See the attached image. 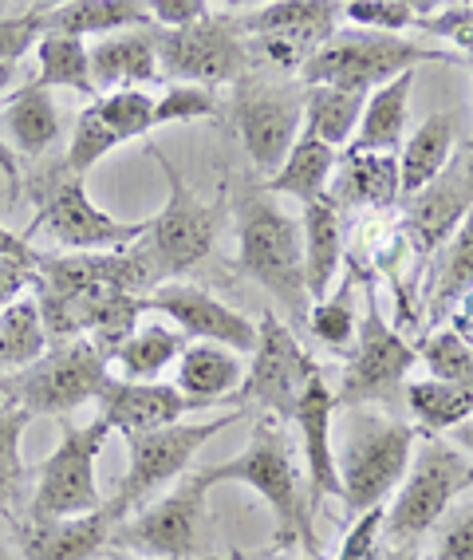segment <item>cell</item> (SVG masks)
Listing matches in <instances>:
<instances>
[{
	"label": "cell",
	"instance_id": "45",
	"mask_svg": "<svg viewBox=\"0 0 473 560\" xmlns=\"http://www.w3.org/2000/svg\"><path fill=\"white\" fill-rule=\"evenodd\" d=\"M383 517H387V505L359 513L352 529L343 533L335 560H371V552L379 549V537H383Z\"/></svg>",
	"mask_w": 473,
	"mask_h": 560
},
{
	"label": "cell",
	"instance_id": "4",
	"mask_svg": "<svg viewBox=\"0 0 473 560\" xmlns=\"http://www.w3.org/2000/svg\"><path fill=\"white\" fill-rule=\"evenodd\" d=\"M107 380H111L107 355L87 336H75V340H56L36 363L4 375L0 402L28 410L32 419L36 415H68L83 402L99 399Z\"/></svg>",
	"mask_w": 473,
	"mask_h": 560
},
{
	"label": "cell",
	"instance_id": "3",
	"mask_svg": "<svg viewBox=\"0 0 473 560\" xmlns=\"http://www.w3.org/2000/svg\"><path fill=\"white\" fill-rule=\"evenodd\" d=\"M423 63H458V51H430L426 44L387 36L367 28H335L320 44L312 60L304 63V88H343V91H375L399 80Z\"/></svg>",
	"mask_w": 473,
	"mask_h": 560
},
{
	"label": "cell",
	"instance_id": "22",
	"mask_svg": "<svg viewBox=\"0 0 473 560\" xmlns=\"http://www.w3.org/2000/svg\"><path fill=\"white\" fill-rule=\"evenodd\" d=\"M300 241H304V284H308V301L320 304L332 292L335 277L343 269V218H340V201L332 194H323V198L304 206Z\"/></svg>",
	"mask_w": 473,
	"mask_h": 560
},
{
	"label": "cell",
	"instance_id": "35",
	"mask_svg": "<svg viewBox=\"0 0 473 560\" xmlns=\"http://www.w3.org/2000/svg\"><path fill=\"white\" fill-rule=\"evenodd\" d=\"M36 60H40V71H36V83L44 88H71L83 91L91 100L95 95V83H91V60H87V40H75V36H60V32H44L40 44H36Z\"/></svg>",
	"mask_w": 473,
	"mask_h": 560
},
{
	"label": "cell",
	"instance_id": "25",
	"mask_svg": "<svg viewBox=\"0 0 473 560\" xmlns=\"http://www.w3.org/2000/svg\"><path fill=\"white\" fill-rule=\"evenodd\" d=\"M453 147H458V119H453V110H434L430 119L403 142V151H399V190H403V198L426 190L430 182H438L450 171Z\"/></svg>",
	"mask_w": 473,
	"mask_h": 560
},
{
	"label": "cell",
	"instance_id": "47",
	"mask_svg": "<svg viewBox=\"0 0 473 560\" xmlns=\"http://www.w3.org/2000/svg\"><path fill=\"white\" fill-rule=\"evenodd\" d=\"M438 560H473V505L453 513L438 540Z\"/></svg>",
	"mask_w": 473,
	"mask_h": 560
},
{
	"label": "cell",
	"instance_id": "9",
	"mask_svg": "<svg viewBox=\"0 0 473 560\" xmlns=\"http://www.w3.org/2000/svg\"><path fill=\"white\" fill-rule=\"evenodd\" d=\"M237 419H241V410H229V415H217L210 422H190V427L174 422V427H162V431L127 439L131 462H127V474L119 481V493L107 505L119 513V521L139 513L142 505H151L154 493H162L174 478L190 470V462L198 458L205 442L213 434H222L225 427H233Z\"/></svg>",
	"mask_w": 473,
	"mask_h": 560
},
{
	"label": "cell",
	"instance_id": "32",
	"mask_svg": "<svg viewBox=\"0 0 473 560\" xmlns=\"http://www.w3.org/2000/svg\"><path fill=\"white\" fill-rule=\"evenodd\" d=\"M335 201H355V206H371V210H387L403 198L399 190V159L394 154H352L343 159V178L340 190L332 194Z\"/></svg>",
	"mask_w": 473,
	"mask_h": 560
},
{
	"label": "cell",
	"instance_id": "49",
	"mask_svg": "<svg viewBox=\"0 0 473 560\" xmlns=\"http://www.w3.org/2000/svg\"><path fill=\"white\" fill-rule=\"evenodd\" d=\"M371 560H423L414 545H387V549H375Z\"/></svg>",
	"mask_w": 473,
	"mask_h": 560
},
{
	"label": "cell",
	"instance_id": "46",
	"mask_svg": "<svg viewBox=\"0 0 473 560\" xmlns=\"http://www.w3.org/2000/svg\"><path fill=\"white\" fill-rule=\"evenodd\" d=\"M210 4L202 0H146V16H151L154 28L174 32V28H190V24L205 21L210 16Z\"/></svg>",
	"mask_w": 473,
	"mask_h": 560
},
{
	"label": "cell",
	"instance_id": "12",
	"mask_svg": "<svg viewBox=\"0 0 473 560\" xmlns=\"http://www.w3.org/2000/svg\"><path fill=\"white\" fill-rule=\"evenodd\" d=\"M233 122H237L252 171L272 178L288 159L293 142L300 139L304 83H261L241 75L233 83Z\"/></svg>",
	"mask_w": 473,
	"mask_h": 560
},
{
	"label": "cell",
	"instance_id": "27",
	"mask_svg": "<svg viewBox=\"0 0 473 560\" xmlns=\"http://www.w3.org/2000/svg\"><path fill=\"white\" fill-rule=\"evenodd\" d=\"M151 28L146 4L139 0H68V4H44V32L60 36H115V32Z\"/></svg>",
	"mask_w": 473,
	"mask_h": 560
},
{
	"label": "cell",
	"instance_id": "5",
	"mask_svg": "<svg viewBox=\"0 0 473 560\" xmlns=\"http://www.w3.org/2000/svg\"><path fill=\"white\" fill-rule=\"evenodd\" d=\"M473 490V462L442 439H423L414 446L403 486L387 505L383 537L391 545H414L446 517L458 493Z\"/></svg>",
	"mask_w": 473,
	"mask_h": 560
},
{
	"label": "cell",
	"instance_id": "24",
	"mask_svg": "<svg viewBox=\"0 0 473 560\" xmlns=\"http://www.w3.org/2000/svg\"><path fill=\"white\" fill-rule=\"evenodd\" d=\"M60 107L51 100V91L36 80H28L21 91H12L0 107V142L12 154H44L51 142L60 139Z\"/></svg>",
	"mask_w": 473,
	"mask_h": 560
},
{
	"label": "cell",
	"instance_id": "17",
	"mask_svg": "<svg viewBox=\"0 0 473 560\" xmlns=\"http://www.w3.org/2000/svg\"><path fill=\"white\" fill-rule=\"evenodd\" d=\"M119 513L111 505L83 517H28L16 525V549L24 560H95L111 545Z\"/></svg>",
	"mask_w": 473,
	"mask_h": 560
},
{
	"label": "cell",
	"instance_id": "8",
	"mask_svg": "<svg viewBox=\"0 0 473 560\" xmlns=\"http://www.w3.org/2000/svg\"><path fill=\"white\" fill-rule=\"evenodd\" d=\"M418 363V351L387 324L379 308V292L375 280H363V320L355 348L347 351L343 363V380L335 390V407H363V402H387L394 390L406 387V375Z\"/></svg>",
	"mask_w": 473,
	"mask_h": 560
},
{
	"label": "cell",
	"instance_id": "30",
	"mask_svg": "<svg viewBox=\"0 0 473 560\" xmlns=\"http://www.w3.org/2000/svg\"><path fill=\"white\" fill-rule=\"evenodd\" d=\"M363 91H343V88H304V135L320 139L323 147H347L355 139L363 119Z\"/></svg>",
	"mask_w": 473,
	"mask_h": 560
},
{
	"label": "cell",
	"instance_id": "28",
	"mask_svg": "<svg viewBox=\"0 0 473 560\" xmlns=\"http://www.w3.org/2000/svg\"><path fill=\"white\" fill-rule=\"evenodd\" d=\"M332 171H335L332 147H323L320 139H312V135L300 130V139L293 142V151L281 162V171L272 174V178H264V190L284 194V198H296L300 206H308V201L328 194Z\"/></svg>",
	"mask_w": 473,
	"mask_h": 560
},
{
	"label": "cell",
	"instance_id": "11",
	"mask_svg": "<svg viewBox=\"0 0 473 560\" xmlns=\"http://www.w3.org/2000/svg\"><path fill=\"white\" fill-rule=\"evenodd\" d=\"M320 375L316 360L300 348L296 331L276 316L264 312L257 320V348H252V363L245 368L241 390L233 395L237 402H252L261 407L269 419L293 422L296 407H300L308 383Z\"/></svg>",
	"mask_w": 473,
	"mask_h": 560
},
{
	"label": "cell",
	"instance_id": "10",
	"mask_svg": "<svg viewBox=\"0 0 473 560\" xmlns=\"http://www.w3.org/2000/svg\"><path fill=\"white\" fill-rule=\"evenodd\" d=\"M107 439H111V427L103 419H91L83 427L68 422L56 451L36 470V493H32L28 517H83V513L103 510L107 501L99 493L95 462H99Z\"/></svg>",
	"mask_w": 473,
	"mask_h": 560
},
{
	"label": "cell",
	"instance_id": "41",
	"mask_svg": "<svg viewBox=\"0 0 473 560\" xmlns=\"http://www.w3.org/2000/svg\"><path fill=\"white\" fill-rule=\"evenodd\" d=\"M119 142L107 127H103L99 110L91 103L87 110H80V119H75V130H71V147H68V162H63V171L83 178V174L103 159V154H111Z\"/></svg>",
	"mask_w": 473,
	"mask_h": 560
},
{
	"label": "cell",
	"instance_id": "53",
	"mask_svg": "<svg viewBox=\"0 0 473 560\" xmlns=\"http://www.w3.org/2000/svg\"><path fill=\"white\" fill-rule=\"evenodd\" d=\"M0 560H12V552H9V549H4V545H0Z\"/></svg>",
	"mask_w": 473,
	"mask_h": 560
},
{
	"label": "cell",
	"instance_id": "39",
	"mask_svg": "<svg viewBox=\"0 0 473 560\" xmlns=\"http://www.w3.org/2000/svg\"><path fill=\"white\" fill-rule=\"evenodd\" d=\"M434 9H438V4H430V0H426V4L423 0H347V4H343V16H347L355 28L403 36L406 28H414V24Z\"/></svg>",
	"mask_w": 473,
	"mask_h": 560
},
{
	"label": "cell",
	"instance_id": "6",
	"mask_svg": "<svg viewBox=\"0 0 473 560\" xmlns=\"http://www.w3.org/2000/svg\"><path fill=\"white\" fill-rule=\"evenodd\" d=\"M151 159L158 162L162 178H166V206L146 221L139 245L151 260L154 284H166L170 277L190 272L193 265L210 257L213 241H217V206H210L193 190L158 147H151Z\"/></svg>",
	"mask_w": 473,
	"mask_h": 560
},
{
	"label": "cell",
	"instance_id": "2",
	"mask_svg": "<svg viewBox=\"0 0 473 560\" xmlns=\"http://www.w3.org/2000/svg\"><path fill=\"white\" fill-rule=\"evenodd\" d=\"M237 265L288 312V328L308 324L312 301L304 284L300 221L288 218L269 190H245L237 198Z\"/></svg>",
	"mask_w": 473,
	"mask_h": 560
},
{
	"label": "cell",
	"instance_id": "21",
	"mask_svg": "<svg viewBox=\"0 0 473 560\" xmlns=\"http://www.w3.org/2000/svg\"><path fill=\"white\" fill-rule=\"evenodd\" d=\"M87 60H91L95 95H107V91H122V88H142V83L162 80L154 24L151 28H131V32H115V36H99V40L87 48Z\"/></svg>",
	"mask_w": 473,
	"mask_h": 560
},
{
	"label": "cell",
	"instance_id": "34",
	"mask_svg": "<svg viewBox=\"0 0 473 560\" xmlns=\"http://www.w3.org/2000/svg\"><path fill=\"white\" fill-rule=\"evenodd\" d=\"M473 292V213L462 221L446 245V257L438 265V280L430 292V324H442L446 316L462 308V301Z\"/></svg>",
	"mask_w": 473,
	"mask_h": 560
},
{
	"label": "cell",
	"instance_id": "55",
	"mask_svg": "<svg viewBox=\"0 0 473 560\" xmlns=\"http://www.w3.org/2000/svg\"><path fill=\"white\" fill-rule=\"evenodd\" d=\"M470 68H473V63H470Z\"/></svg>",
	"mask_w": 473,
	"mask_h": 560
},
{
	"label": "cell",
	"instance_id": "36",
	"mask_svg": "<svg viewBox=\"0 0 473 560\" xmlns=\"http://www.w3.org/2000/svg\"><path fill=\"white\" fill-rule=\"evenodd\" d=\"M340 16L343 4H335V0H272L264 9L237 16V28H241V36H261V32L276 28H312V24L340 28Z\"/></svg>",
	"mask_w": 473,
	"mask_h": 560
},
{
	"label": "cell",
	"instance_id": "15",
	"mask_svg": "<svg viewBox=\"0 0 473 560\" xmlns=\"http://www.w3.org/2000/svg\"><path fill=\"white\" fill-rule=\"evenodd\" d=\"M146 221L111 218V213L99 210L87 198L83 178L63 174L48 190V198L40 201V213L32 221V233H44V237H51L56 245H63L71 253H115V249H131L134 241H142Z\"/></svg>",
	"mask_w": 473,
	"mask_h": 560
},
{
	"label": "cell",
	"instance_id": "54",
	"mask_svg": "<svg viewBox=\"0 0 473 560\" xmlns=\"http://www.w3.org/2000/svg\"><path fill=\"white\" fill-rule=\"evenodd\" d=\"M296 560H300V557H296Z\"/></svg>",
	"mask_w": 473,
	"mask_h": 560
},
{
	"label": "cell",
	"instance_id": "13",
	"mask_svg": "<svg viewBox=\"0 0 473 560\" xmlns=\"http://www.w3.org/2000/svg\"><path fill=\"white\" fill-rule=\"evenodd\" d=\"M205 493L210 486L193 470L174 493H162L151 505H142L134 517L119 521L111 549L139 552L151 560H193L202 552Z\"/></svg>",
	"mask_w": 473,
	"mask_h": 560
},
{
	"label": "cell",
	"instance_id": "44",
	"mask_svg": "<svg viewBox=\"0 0 473 560\" xmlns=\"http://www.w3.org/2000/svg\"><path fill=\"white\" fill-rule=\"evenodd\" d=\"M414 28L430 32L438 40H450L458 48V56H470L473 63V4H438Z\"/></svg>",
	"mask_w": 473,
	"mask_h": 560
},
{
	"label": "cell",
	"instance_id": "51",
	"mask_svg": "<svg viewBox=\"0 0 473 560\" xmlns=\"http://www.w3.org/2000/svg\"><path fill=\"white\" fill-rule=\"evenodd\" d=\"M453 446L473 462V422H462V427L453 431Z\"/></svg>",
	"mask_w": 473,
	"mask_h": 560
},
{
	"label": "cell",
	"instance_id": "37",
	"mask_svg": "<svg viewBox=\"0 0 473 560\" xmlns=\"http://www.w3.org/2000/svg\"><path fill=\"white\" fill-rule=\"evenodd\" d=\"M308 328L323 348L347 351L355 348V336H359V308H355V277H347L335 292H328L320 304H312L308 312Z\"/></svg>",
	"mask_w": 473,
	"mask_h": 560
},
{
	"label": "cell",
	"instance_id": "26",
	"mask_svg": "<svg viewBox=\"0 0 473 560\" xmlns=\"http://www.w3.org/2000/svg\"><path fill=\"white\" fill-rule=\"evenodd\" d=\"M411 91H414V71L383 83V88L367 91L359 130H355V139H352V154L403 151L406 115H411Z\"/></svg>",
	"mask_w": 473,
	"mask_h": 560
},
{
	"label": "cell",
	"instance_id": "16",
	"mask_svg": "<svg viewBox=\"0 0 473 560\" xmlns=\"http://www.w3.org/2000/svg\"><path fill=\"white\" fill-rule=\"evenodd\" d=\"M142 312L170 316L174 328L190 343H222V348L237 351V355H245V351L252 355V348H257V324L245 312L217 301L213 292L198 289V284L166 280V284H158L154 292L142 296Z\"/></svg>",
	"mask_w": 473,
	"mask_h": 560
},
{
	"label": "cell",
	"instance_id": "40",
	"mask_svg": "<svg viewBox=\"0 0 473 560\" xmlns=\"http://www.w3.org/2000/svg\"><path fill=\"white\" fill-rule=\"evenodd\" d=\"M32 422L28 410L12 407V402H0V510H9L12 498L21 493L24 486V427Z\"/></svg>",
	"mask_w": 473,
	"mask_h": 560
},
{
	"label": "cell",
	"instance_id": "48",
	"mask_svg": "<svg viewBox=\"0 0 473 560\" xmlns=\"http://www.w3.org/2000/svg\"><path fill=\"white\" fill-rule=\"evenodd\" d=\"M12 75H16V63L12 68H0V95H4V88L12 83ZM0 171H4V178H9V186H12V194H16V182H21V162H16V154L0 142Z\"/></svg>",
	"mask_w": 473,
	"mask_h": 560
},
{
	"label": "cell",
	"instance_id": "29",
	"mask_svg": "<svg viewBox=\"0 0 473 560\" xmlns=\"http://www.w3.org/2000/svg\"><path fill=\"white\" fill-rule=\"evenodd\" d=\"M186 336L170 324H139L111 355L119 380L127 383H158V375L186 351Z\"/></svg>",
	"mask_w": 473,
	"mask_h": 560
},
{
	"label": "cell",
	"instance_id": "52",
	"mask_svg": "<svg viewBox=\"0 0 473 560\" xmlns=\"http://www.w3.org/2000/svg\"><path fill=\"white\" fill-rule=\"evenodd\" d=\"M213 560H245L241 552H229V557H213Z\"/></svg>",
	"mask_w": 473,
	"mask_h": 560
},
{
	"label": "cell",
	"instance_id": "18",
	"mask_svg": "<svg viewBox=\"0 0 473 560\" xmlns=\"http://www.w3.org/2000/svg\"><path fill=\"white\" fill-rule=\"evenodd\" d=\"M95 402H99V419L122 439H139V434L174 427L186 410H193L190 399H181V390L174 383H127L119 375L103 383Z\"/></svg>",
	"mask_w": 473,
	"mask_h": 560
},
{
	"label": "cell",
	"instance_id": "1",
	"mask_svg": "<svg viewBox=\"0 0 473 560\" xmlns=\"http://www.w3.org/2000/svg\"><path fill=\"white\" fill-rule=\"evenodd\" d=\"M202 474L205 486H222V481H237L249 486L257 498L264 501L276 517V533H272V549H288V545H304L308 557H316V533H312V505L304 498L300 486V462L293 454V439L284 431V422L261 415L252 427V439L237 458L213 462Z\"/></svg>",
	"mask_w": 473,
	"mask_h": 560
},
{
	"label": "cell",
	"instance_id": "38",
	"mask_svg": "<svg viewBox=\"0 0 473 560\" xmlns=\"http://www.w3.org/2000/svg\"><path fill=\"white\" fill-rule=\"evenodd\" d=\"M95 110H99L103 127L111 130L115 142H131L151 135L154 130V100L142 88H122V91H107L95 100Z\"/></svg>",
	"mask_w": 473,
	"mask_h": 560
},
{
	"label": "cell",
	"instance_id": "50",
	"mask_svg": "<svg viewBox=\"0 0 473 560\" xmlns=\"http://www.w3.org/2000/svg\"><path fill=\"white\" fill-rule=\"evenodd\" d=\"M458 166V178H462V186H465V194H470V201H473V147L462 154V159L453 162Z\"/></svg>",
	"mask_w": 473,
	"mask_h": 560
},
{
	"label": "cell",
	"instance_id": "19",
	"mask_svg": "<svg viewBox=\"0 0 473 560\" xmlns=\"http://www.w3.org/2000/svg\"><path fill=\"white\" fill-rule=\"evenodd\" d=\"M293 422L300 427V451H304V474H308V505H320L323 498H343L340 493V466H335L332 446V422H335V395L323 375H316L304 390L300 407Z\"/></svg>",
	"mask_w": 473,
	"mask_h": 560
},
{
	"label": "cell",
	"instance_id": "43",
	"mask_svg": "<svg viewBox=\"0 0 473 560\" xmlns=\"http://www.w3.org/2000/svg\"><path fill=\"white\" fill-rule=\"evenodd\" d=\"M44 36V4L24 9L16 16H0V68L21 63V56H28Z\"/></svg>",
	"mask_w": 473,
	"mask_h": 560
},
{
	"label": "cell",
	"instance_id": "14",
	"mask_svg": "<svg viewBox=\"0 0 473 560\" xmlns=\"http://www.w3.org/2000/svg\"><path fill=\"white\" fill-rule=\"evenodd\" d=\"M154 40H158V71L170 83L217 88V83H237L241 75H249L245 36L233 16L210 12L190 28H154Z\"/></svg>",
	"mask_w": 473,
	"mask_h": 560
},
{
	"label": "cell",
	"instance_id": "23",
	"mask_svg": "<svg viewBox=\"0 0 473 560\" xmlns=\"http://www.w3.org/2000/svg\"><path fill=\"white\" fill-rule=\"evenodd\" d=\"M245 368L249 363L222 343H186V351L178 355L174 387L181 390V399H190V407H213L241 390Z\"/></svg>",
	"mask_w": 473,
	"mask_h": 560
},
{
	"label": "cell",
	"instance_id": "42",
	"mask_svg": "<svg viewBox=\"0 0 473 560\" xmlns=\"http://www.w3.org/2000/svg\"><path fill=\"white\" fill-rule=\"evenodd\" d=\"M213 110H217V95H213V88H198V83H170V88L162 91V100H154V127L210 119Z\"/></svg>",
	"mask_w": 473,
	"mask_h": 560
},
{
	"label": "cell",
	"instance_id": "7",
	"mask_svg": "<svg viewBox=\"0 0 473 560\" xmlns=\"http://www.w3.org/2000/svg\"><path fill=\"white\" fill-rule=\"evenodd\" d=\"M418 446V431L411 422L363 415L352 434L343 439V451L335 454L340 466V493L352 513L379 510L391 501V493L403 486L411 454Z\"/></svg>",
	"mask_w": 473,
	"mask_h": 560
},
{
	"label": "cell",
	"instance_id": "33",
	"mask_svg": "<svg viewBox=\"0 0 473 560\" xmlns=\"http://www.w3.org/2000/svg\"><path fill=\"white\" fill-rule=\"evenodd\" d=\"M332 32L335 28L328 24H312V28H276L261 32V36H245V56H249V68H276L300 75L304 63L312 60Z\"/></svg>",
	"mask_w": 473,
	"mask_h": 560
},
{
	"label": "cell",
	"instance_id": "31",
	"mask_svg": "<svg viewBox=\"0 0 473 560\" xmlns=\"http://www.w3.org/2000/svg\"><path fill=\"white\" fill-rule=\"evenodd\" d=\"M418 434L438 439L446 431H458L462 422H473V390L446 380H414L403 387Z\"/></svg>",
	"mask_w": 473,
	"mask_h": 560
},
{
	"label": "cell",
	"instance_id": "20",
	"mask_svg": "<svg viewBox=\"0 0 473 560\" xmlns=\"http://www.w3.org/2000/svg\"><path fill=\"white\" fill-rule=\"evenodd\" d=\"M470 213H473V201L465 194L462 178H458V166L450 162V171L442 178L406 198L403 233L411 237V245L418 253H434L442 241H450L453 233L462 230V221Z\"/></svg>",
	"mask_w": 473,
	"mask_h": 560
}]
</instances>
